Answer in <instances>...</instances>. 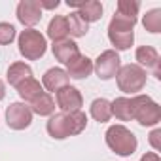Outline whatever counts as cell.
Masks as SVG:
<instances>
[{"mask_svg":"<svg viewBox=\"0 0 161 161\" xmlns=\"http://www.w3.org/2000/svg\"><path fill=\"white\" fill-rule=\"evenodd\" d=\"M68 8H76V12L82 15L87 23L101 21L103 17V4L99 0H68Z\"/></svg>","mask_w":161,"mask_h":161,"instance_id":"cell-9","label":"cell"},{"mask_svg":"<svg viewBox=\"0 0 161 161\" xmlns=\"http://www.w3.org/2000/svg\"><path fill=\"white\" fill-rule=\"evenodd\" d=\"M112 116L119 121H131L133 119V108H131V99L129 97H118L110 103Z\"/></svg>","mask_w":161,"mask_h":161,"instance_id":"cell-23","label":"cell"},{"mask_svg":"<svg viewBox=\"0 0 161 161\" xmlns=\"http://www.w3.org/2000/svg\"><path fill=\"white\" fill-rule=\"evenodd\" d=\"M66 25H68V34L74 38H82L89 32V23L78 12H70L66 15Z\"/></svg>","mask_w":161,"mask_h":161,"instance_id":"cell-22","label":"cell"},{"mask_svg":"<svg viewBox=\"0 0 161 161\" xmlns=\"http://www.w3.org/2000/svg\"><path fill=\"white\" fill-rule=\"evenodd\" d=\"M4 97H6V86H4L2 80H0V101H4Z\"/></svg>","mask_w":161,"mask_h":161,"instance_id":"cell-31","label":"cell"},{"mask_svg":"<svg viewBox=\"0 0 161 161\" xmlns=\"http://www.w3.org/2000/svg\"><path fill=\"white\" fill-rule=\"evenodd\" d=\"M68 82H70V78H68L66 70L61 66H53V68L46 70V74L42 76V87L47 89V93H57L59 89L66 87Z\"/></svg>","mask_w":161,"mask_h":161,"instance_id":"cell-10","label":"cell"},{"mask_svg":"<svg viewBox=\"0 0 161 161\" xmlns=\"http://www.w3.org/2000/svg\"><path fill=\"white\" fill-rule=\"evenodd\" d=\"M138 10H140V2H138V0H119L116 14H121L125 17H136L138 19Z\"/></svg>","mask_w":161,"mask_h":161,"instance_id":"cell-26","label":"cell"},{"mask_svg":"<svg viewBox=\"0 0 161 161\" xmlns=\"http://www.w3.org/2000/svg\"><path fill=\"white\" fill-rule=\"evenodd\" d=\"M136 21H138L136 17H125L121 14H114V17L110 19L108 29H114V31H135Z\"/></svg>","mask_w":161,"mask_h":161,"instance_id":"cell-25","label":"cell"},{"mask_svg":"<svg viewBox=\"0 0 161 161\" xmlns=\"http://www.w3.org/2000/svg\"><path fill=\"white\" fill-rule=\"evenodd\" d=\"M15 89H17L19 97L23 99V103H29V104H31L38 95H42V93H44L42 84L38 82L34 76H32V78H29V80H25V82H23L21 86H17Z\"/></svg>","mask_w":161,"mask_h":161,"instance_id":"cell-17","label":"cell"},{"mask_svg":"<svg viewBox=\"0 0 161 161\" xmlns=\"http://www.w3.org/2000/svg\"><path fill=\"white\" fill-rule=\"evenodd\" d=\"M32 112L27 103H12L6 108V123L14 131H23L32 123Z\"/></svg>","mask_w":161,"mask_h":161,"instance_id":"cell-6","label":"cell"},{"mask_svg":"<svg viewBox=\"0 0 161 161\" xmlns=\"http://www.w3.org/2000/svg\"><path fill=\"white\" fill-rule=\"evenodd\" d=\"M133 119L138 121L142 127H153L161 121V106L148 95H135L131 97Z\"/></svg>","mask_w":161,"mask_h":161,"instance_id":"cell-3","label":"cell"},{"mask_svg":"<svg viewBox=\"0 0 161 161\" xmlns=\"http://www.w3.org/2000/svg\"><path fill=\"white\" fill-rule=\"evenodd\" d=\"M108 40L114 46V51H125L135 42V31H114L108 29Z\"/></svg>","mask_w":161,"mask_h":161,"instance_id":"cell-18","label":"cell"},{"mask_svg":"<svg viewBox=\"0 0 161 161\" xmlns=\"http://www.w3.org/2000/svg\"><path fill=\"white\" fill-rule=\"evenodd\" d=\"M47 38L53 42H61L64 38H68V25H66V17L64 15H53L49 25H47Z\"/></svg>","mask_w":161,"mask_h":161,"instance_id":"cell-20","label":"cell"},{"mask_svg":"<svg viewBox=\"0 0 161 161\" xmlns=\"http://www.w3.org/2000/svg\"><path fill=\"white\" fill-rule=\"evenodd\" d=\"M6 78H8V84H10V86L17 87V86H21V84L25 82V80L32 78V68H31L27 63H23V61H15V63H12V64L8 66Z\"/></svg>","mask_w":161,"mask_h":161,"instance_id":"cell-13","label":"cell"},{"mask_svg":"<svg viewBox=\"0 0 161 161\" xmlns=\"http://www.w3.org/2000/svg\"><path fill=\"white\" fill-rule=\"evenodd\" d=\"M15 36H17V31L12 23H6V21L0 23V46L12 44L15 40Z\"/></svg>","mask_w":161,"mask_h":161,"instance_id":"cell-27","label":"cell"},{"mask_svg":"<svg viewBox=\"0 0 161 161\" xmlns=\"http://www.w3.org/2000/svg\"><path fill=\"white\" fill-rule=\"evenodd\" d=\"M89 114H91V118H93L95 121H99V123H106V121H110V119H112L110 101L104 99V97L95 99V101L91 103V106H89Z\"/></svg>","mask_w":161,"mask_h":161,"instance_id":"cell-21","label":"cell"},{"mask_svg":"<svg viewBox=\"0 0 161 161\" xmlns=\"http://www.w3.org/2000/svg\"><path fill=\"white\" fill-rule=\"evenodd\" d=\"M121 68V59L118 55V51L114 49H106L103 51L95 61H93V72L101 78V80H112L116 78L118 70Z\"/></svg>","mask_w":161,"mask_h":161,"instance_id":"cell-5","label":"cell"},{"mask_svg":"<svg viewBox=\"0 0 161 161\" xmlns=\"http://www.w3.org/2000/svg\"><path fill=\"white\" fill-rule=\"evenodd\" d=\"M104 140H106V146L116 155H121V157L133 155L138 148V140H136L135 133L131 129H127L125 125H121V123L110 125L104 133Z\"/></svg>","mask_w":161,"mask_h":161,"instance_id":"cell-1","label":"cell"},{"mask_svg":"<svg viewBox=\"0 0 161 161\" xmlns=\"http://www.w3.org/2000/svg\"><path fill=\"white\" fill-rule=\"evenodd\" d=\"M150 144H152V148L155 150V153L161 150V129H153L152 133H150Z\"/></svg>","mask_w":161,"mask_h":161,"instance_id":"cell-28","label":"cell"},{"mask_svg":"<svg viewBox=\"0 0 161 161\" xmlns=\"http://www.w3.org/2000/svg\"><path fill=\"white\" fill-rule=\"evenodd\" d=\"M46 129H47V135L55 140H64L68 138V131H66V119H64V114L59 112V114H53L49 116L47 123H46Z\"/></svg>","mask_w":161,"mask_h":161,"instance_id":"cell-16","label":"cell"},{"mask_svg":"<svg viewBox=\"0 0 161 161\" xmlns=\"http://www.w3.org/2000/svg\"><path fill=\"white\" fill-rule=\"evenodd\" d=\"M91 72H93V61L87 55L78 53L70 63H66V74H68V78L86 80L87 76H91Z\"/></svg>","mask_w":161,"mask_h":161,"instance_id":"cell-11","label":"cell"},{"mask_svg":"<svg viewBox=\"0 0 161 161\" xmlns=\"http://www.w3.org/2000/svg\"><path fill=\"white\" fill-rule=\"evenodd\" d=\"M55 103H57V106L61 108L63 114H68V112L82 110L84 97L80 93V89H76L72 86H66V87H63L55 93Z\"/></svg>","mask_w":161,"mask_h":161,"instance_id":"cell-8","label":"cell"},{"mask_svg":"<svg viewBox=\"0 0 161 161\" xmlns=\"http://www.w3.org/2000/svg\"><path fill=\"white\" fill-rule=\"evenodd\" d=\"M64 119H66L68 136H76V135H80V133H84L86 127H87V116H86V112H82V110L64 114Z\"/></svg>","mask_w":161,"mask_h":161,"instance_id":"cell-19","label":"cell"},{"mask_svg":"<svg viewBox=\"0 0 161 161\" xmlns=\"http://www.w3.org/2000/svg\"><path fill=\"white\" fill-rule=\"evenodd\" d=\"M42 12L44 10L40 8L38 0H21L17 4L15 15L21 25H25L27 29H34V25H38L42 21Z\"/></svg>","mask_w":161,"mask_h":161,"instance_id":"cell-7","label":"cell"},{"mask_svg":"<svg viewBox=\"0 0 161 161\" xmlns=\"http://www.w3.org/2000/svg\"><path fill=\"white\" fill-rule=\"evenodd\" d=\"M17 46H19V53L27 61H38L47 51V40H46V36L40 31H36V29H25V31H21V34L17 36Z\"/></svg>","mask_w":161,"mask_h":161,"instance_id":"cell-4","label":"cell"},{"mask_svg":"<svg viewBox=\"0 0 161 161\" xmlns=\"http://www.w3.org/2000/svg\"><path fill=\"white\" fill-rule=\"evenodd\" d=\"M51 51H53V57H55L59 63L66 64V63H70V61L80 53V47H78V44H76L74 40L64 38V40H61V42H53Z\"/></svg>","mask_w":161,"mask_h":161,"instance_id":"cell-12","label":"cell"},{"mask_svg":"<svg viewBox=\"0 0 161 161\" xmlns=\"http://www.w3.org/2000/svg\"><path fill=\"white\" fill-rule=\"evenodd\" d=\"M146 70L142 66H138L136 63H129V64H121V68L116 74V84L119 87V91H123L125 95H138V91H142L146 87Z\"/></svg>","mask_w":161,"mask_h":161,"instance_id":"cell-2","label":"cell"},{"mask_svg":"<svg viewBox=\"0 0 161 161\" xmlns=\"http://www.w3.org/2000/svg\"><path fill=\"white\" fill-rule=\"evenodd\" d=\"M142 25L148 32L152 34H159L161 32V10L153 8L150 12H146V15L142 17Z\"/></svg>","mask_w":161,"mask_h":161,"instance_id":"cell-24","label":"cell"},{"mask_svg":"<svg viewBox=\"0 0 161 161\" xmlns=\"http://www.w3.org/2000/svg\"><path fill=\"white\" fill-rule=\"evenodd\" d=\"M40 2V8L42 10H55V8H59V0H51V2H46V0H38Z\"/></svg>","mask_w":161,"mask_h":161,"instance_id":"cell-29","label":"cell"},{"mask_svg":"<svg viewBox=\"0 0 161 161\" xmlns=\"http://www.w3.org/2000/svg\"><path fill=\"white\" fill-rule=\"evenodd\" d=\"M29 108H31V112L32 114H36V116H53L55 114V101H53V97L47 93V91H44L42 95H38L31 104H29Z\"/></svg>","mask_w":161,"mask_h":161,"instance_id":"cell-15","label":"cell"},{"mask_svg":"<svg viewBox=\"0 0 161 161\" xmlns=\"http://www.w3.org/2000/svg\"><path fill=\"white\" fill-rule=\"evenodd\" d=\"M140 161H161V157H159V153H155V152H146V153L140 157Z\"/></svg>","mask_w":161,"mask_h":161,"instance_id":"cell-30","label":"cell"},{"mask_svg":"<svg viewBox=\"0 0 161 161\" xmlns=\"http://www.w3.org/2000/svg\"><path fill=\"white\" fill-rule=\"evenodd\" d=\"M135 59H136V64L142 66L144 70L146 68H155L161 64V59H159V53L155 47L152 46H138L136 51H135Z\"/></svg>","mask_w":161,"mask_h":161,"instance_id":"cell-14","label":"cell"}]
</instances>
